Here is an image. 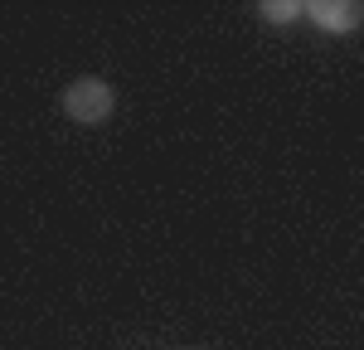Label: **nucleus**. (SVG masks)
<instances>
[{
  "instance_id": "2",
  "label": "nucleus",
  "mask_w": 364,
  "mask_h": 350,
  "mask_svg": "<svg viewBox=\"0 0 364 350\" xmlns=\"http://www.w3.org/2000/svg\"><path fill=\"white\" fill-rule=\"evenodd\" d=\"M306 20L321 29V34L345 39V34H355V29L364 25V5L360 0H306Z\"/></svg>"
},
{
  "instance_id": "3",
  "label": "nucleus",
  "mask_w": 364,
  "mask_h": 350,
  "mask_svg": "<svg viewBox=\"0 0 364 350\" xmlns=\"http://www.w3.org/2000/svg\"><path fill=\"white\" fill-rule=\"evenodd\" d=\"M257 20L262 25H296V20H306V0H257Z\"/></svg>"
},
{
  "instance_id": "1",
  "label": "nucleus",
  "mask_w": 364,
  "mask_h": 350,
  "mask_svg": "<svg viewBox=\"0 0 364 350\" xmlns=\"http://www.w3.org/2000/svg\"><path fill=\"white\" fill-rule=\"evenodd\" d=\"M58 112L78 127H102L117 112V88L107 78H73L58 92Z\"/></svg>"
}]
</instances>
